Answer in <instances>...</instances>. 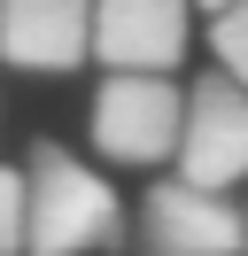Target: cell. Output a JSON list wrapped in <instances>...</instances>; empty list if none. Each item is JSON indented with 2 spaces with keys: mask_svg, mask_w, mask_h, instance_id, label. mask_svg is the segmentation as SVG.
I'll list each match as a JSON object with an SVG mask.
<instances>
[{
  "mask_svg": "<svg viewBox=\"0 0 248 256\" xmlns=\"http://www.w3.org/2000/svg\"><path fill=\"white\" fill-rule=\"evenodd\" d=\"M31 256H93L124 240V202L108 194V178H93V163H78L62 140L31 148Z\"/></svg>",
  "mask_w": 248,
  "mask_h": 256,
  "instance_id": "6da1fadb",
  "label": "cell"
},
{
  "mask_svg": "<svg viewBox=\"0 0 248 256\" xmlns=\"http://www.w3.org/2000/svg\"><path fill=\"white\" fill-rule=\"evenodd\" d=\"M86 132L108 163H178V132H186V86L170 78H101L93 86Z\"/></svg>",
  "mask_w": 248,
  "mask_h": 256,
  "instance_id": "7a4b0ae2",
  "label": "cell"
},
{
  "mask_svg": "<svg viewBox=\"0 0 248 256\" xmlns=\"http://www.w3.org/2000/svg\"><path fill=\"white\" fill-rule=\"evenodd\" d=\"M178 178L186 186H240L248 178V94L210 70V78L186 86V132H178Z\"/></svg>",
  "mask_w": 248,
  "mask_h": 256,
  "instance_id": "3957f363",
  "label": "cell"
},
{
  "mask_svg": "<svg viewBox=\"0 0 248 256\" xmlns=\"http://www.w3.org/2000/svg\"><path fill=\"white\" fill-rule=\"evenodd\" d=\"M140 248L148 256H240L248 248V210H232L210 186H186V178H155Z\"/></svg>",
  "mask_w": 248,
  "mask_h": 256,
  "instance_id": "277c9868",
  "label": "cell"
},
{
  "mask_svg": "<svg viewBox=\"0 0 248 256\" xmlns=\"http://www.w3.org/2000/svg\"><path fill=\"white\" fill-rule=\"evenodd\" d=\"M93 54L108 78H170L186 54V0H93Z\"/></svg>",
  "mask_w": 248,
  "mask_h": 256,
  "instance_id": "5b68a950",
  "label": "cell"
},
{
  "mask_svg": "<svg viewBox=\"0 0 248 256\" xmlns=\"http://www.w3.org/2000/svg\"><path fill=\"white\" fill-rule=\"evenodd\" d=\"M93 54V0H0L8 70H78Z\"/></svg>",
  "mask_w": 248,
  "mask_h": 256,
  "instance_id": "8992f818",
  "label": "cell"
},
{
  "mask_svg": "<svg viewBox=\"0 0 248 256\" xmlns=\"http://www.w3.org/2000/svg\"><path fill=\"white\" fill-rule=\"evenodd\" d=\"M210 54H217V70L248 94V0H240V8H225V16L210 24Z\"/></svg>",
  "mask_w": 248,
  "mask_h": 256,
  "instance_id": "52a82bcc",
  "label": "cell"
},
{
  "mask_svg": "<svg viewBox=\"0 0 248 256\" xmlns=\"http://www.w3.org/2000/svg\"><path fill=\"white\" fill-rule=\"evenodd\" d=\"M24 233H31V186H24V171L0 163V256L24 248Z\"/></svg>",
  "mask_w": 248,
  "mask_h": 256,
  "instance_id": "ba28073f",
  "label": "cell"
},
{
  "mask_svg": "<svg viewBox=\"0 0 248 256\" xmlns=\"http://www.w3.org/2000/svg\"><path fill=\"white\" fill-rule=\"evenodd\" d=\"M186 8H210V24H217L225 8H240V0H186Z\"/></svg>",
  "mask_w": 248,
  "mask_h": 256,
  "instance_id": "9c48e42d",
  "label": "cell"
},
{
  "mask_svg": "<svg viewBox=\"0 0 248 256\" xmlns=\"http://www.w3.org/2000/svg\"><path fill=\"white\" fill-rule=\"evenodd\" d=\"M240 256H248V248H240Z\"/></svg>",
  "mask_w": 248,
  "mask_h": 256,
  "instance_id": "30bf717a",
  "label": "cell"
}]
</instances>
